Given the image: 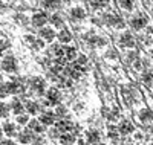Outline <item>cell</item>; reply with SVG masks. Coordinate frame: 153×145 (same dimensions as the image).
I'll return each instance as SVG.
<instances>
[{"mask_svg": "<svg viewBox=\"0 0 153 145\" xmlns=\"http://www.w3.org/2000/svg\"><path fill=\"white\" fill-rule=\"evenodd\" d=\"M8 93H9L8 86H6V84H3V83H0V98H5Z\"/></svg>", "mask_w": 153, "mask_h": 145, "instance_id": "f1b7e54d", "label": "cell"}, {"mask_svg": "<svg viewBox=\"0 0 153 145\" xmlns=\"http://www.w3.org/2000/svg\"><path fill=\"white\" fill-rule=\"evenodd\" d=\"M51 21H52V24L55 26V28H60V26H63V18H61V16H58V14H55V16L51 17Z\"/></svg>", "mask_w": 153, "mask_h": 145, "instance_id": "7402d4cb", "label": "cell"}, {"mask_svg": "<svg viewBox=\"0 0 153 145\" xmlns=\"http://www.w3.org/2000/svg\"><path fill=\"white\" fill-rule=\"evenodd\" d=\"M60 98H61V95L57 89H51L48 92V104H58Z\"/></svg>", "mask_w": 153, "mask_h": 145, "instance_id": "52a82bcc", "label": "cell"}, {"mask_svg": "<svg viewBox=\"0 0 153 145\" xmlns=\"http://www.w3.org/2000/svg\"><path fill=\"white\" fill-rule=\"evenodd\" d=\"M19 141H20L22 144H28V142L31 141V133H29V131H23V133H20Z\"/></svg>", "mask_w": 153, "mask_h": 145, "instance_id": "603a6c76", "label": "cell"}, {"mask_svg": "<svg viewBox=\"0 0 153 145\" xmlns=\"http://www.w3.org/2000/svg\"><path fill=\"white\" fill-rule=\"evenodd\" d=\"M143 81H144L147 86H152V84H153V73H152V72H144Z\"/></svg>", "mask_w": 153, "mask_h": 145, "instance_id": "cb8c5ba5", "label": "cell"}, {"mask_svg": "<svg viewBox=\"0 0 153 145\" xmlns=\"http://www.w3.org/2000/svg\"><path fill=\"white\" fill-rule=\"evenodd\" d=\"M71 16H72V18H75V20H83V18L86 17V12H84L83 8L75 6V8H72V11H71Z\"/></svg>", "mask_w": 153, "mask_h": 145, "instance_id": "9c48e42d", "label": "cell"}, {"mask_svg": "<svg viewBox=\"0 0 153 145\" xmlns=\"http://www.w3.org/2000/svg\"><path fill=\"white\" fill-rule=\"evenodd\" d=\"M115 54H117V52L110 49V50L107 52V57H109V58H117V55H115Z\"/></svg>", "mask_w": 153, "mask_h": 145, "instance_id": "74e56055", "label": "cell"}, {"mask_svg": "<svg viewBox=\"0 0 153 145\" xmlns=\"http://www.w3.org/2000/svg\"><path fill=\"white\" fill-rule=\"evenodd\" d=\"M74 141H75L74 135H63V136H61V144H63V145H69V144H72Z\"/></svg>", "mask_w": 153, "mask_h": 145, "instance_id": "484cf974", "label": "cell"}, {"mask_svg": "<svg viewBox=\"0 0 153 145\" xmlns=\"http://www.w3.org/2000/svg\"><path fill=\"white\" fill-rule=\"evenodd\" d=\"M63 2H68L69 3V2H72V0H63Z\"/></svg>", "mask_w": 153, "mask_h": 145, "instance_id": "7bdbcfd3", "label": "cell"}, {"mask_svg": "<svg viewBox=\"0 0 153 145\" xmlns=\"http://www.w3.org/2000/svg\"><path fill=\"white\" fill-rule=\"evenodd\" d=\"M3 131H5V133H6L8 136H12V135H16V127L12 125V124H5Z\"/></svg>", "mask_w": 153, "mask_h": 145, "instance_id": "d4e9b609", "label": "cell"}, {"mask_svg": "<svg viewBox=\"0 0 153 145\" xmlns=\"http://www.w3.org/2000/svg\"><path fill=\"white\" fill-rule=\"evenodd\" d=\"M48 21V16L45 12H35L32 16V24L37 26V28H40V26H45Z\"/></svg>", "mask_w": 153, "mask_h": 145, "instance_id": "8992f818", "label": "cell"}, {"mask_svg": "<svg viewBox=\"0 0 153 145\" xmlns=\"http://www.w3.org/2000/svg\"><path fill=\"white\" fill-rule=\"evenodd\" d=\"M0 145H16V144H14V142H11V141H8V139H6V141H2V142H0Z\"/></svg>", "mask_w": 153, "mask_h": 145, "instance_id": "ab89813d", "label": "cell"}, {"mask_svg": "<svg viewBox=\"0 0 153 145\" xmlns=\"http://www.w3.org/2000/svg\"><path fill=\"white\" fill-rule=\"evenodd\" d=\"M17 67V63H16V58L12 55H8L2 60V69L6 70V72H14Z\"/></svg>", "mask_w": 153, "mask_h": 145, "instance_id": "7a4b0ae2", "label": "cell"}, {"mask_svg": "<svg viewBox=\"0 0 153 145\" xmlns=\"http://www.w3.org/2000/svg\"><path fill=\"white\" fill-rule=\"evenodd\" d=\"M118 5L126 11H130L133 8V0H118Z\"/></svg>", "mask_w": 153, "mask_h": 145, "instance_id": "d6986e66", "label": "cell"}, {"mask_svg": "<svg viewBox=\"0 0 153 145\" xmlns=\"http://www.w3.org/2000/svg\"><path fill=\"white\" fill-rule=\"evenodd\" d=\"M139 119H141L143 122H149V121H152V119H153V113H152L150 110L144 109V110L139 112Z\"/></svg>", "mask_w": 153, "mask_h": 145, "instance_id": "4fadbf2b", "label": "cell"}, {"mask_svg": "<svg viewBox=\"0 0 153 145\" xmlns=\"http://www.w3.org/2000/svg\"><path fill=\"white\" fill-rule=\"evenodd\" d=\"M61 80H60V83H61V86H66V87H69L71 86V80H66L65 76H60Z\"/></svg>", "mask_w": 153, "mask_h": 145, "instance_id": "e575fe53", "label": "cell"}, {"mask_svg": "<svg viewBox=\"0 0 153 145\" xmlns=\"http://www.w3.org/2000/svg\"><path fill=\"white\" fill-rule=\"evenodd\" d=\"M0 135H2V128H0Z\"/></svg>", "mask_w": 153, "mask_h": 145, "instance_id": "f6af8a7d", "label": "cell"}, {"mask_svg": "<svg viewBox=\"0 0 153 145\" xmlns=\"http://www.w3.org/2000/svg\"><path fill=\"white\" fill-rule=\"evenodd\" d=\"M65 113H66V109H65V107H58V109H57V115L61 116V115H65Z\"/></svg>", "mask_w": 153, "mask_h": 145, "instance_id": "8d00e7d4", "label": "cell"}, {"mask_svg": "<svg viewBox=\"0 0 153 145\" xmlns=\"http://www.w3.org/2000/svg\"><path fill=\"white\" fill-rule=\"evenodd\" d=\"M135 69H141V63H139L138 60L135 61Z\"/></svg>", "mask_w": 153, "mask_h": 145, "instance_id": "60d3db41", "label": "cell"}, {"mask_svg": "<svg viewBox=\"0 0 153 145\" xmlns=\"http://www.w3.org/2000/svg\"><path fill=\"white\" fill-rule=\"evenodd\" d=\"M42 124H45V125H51L54 122V113H51V112H48V113H45L43 116H42Z\"/></svg>", "mask_w": 153, "mask_h": 145, "instance_id": "e0dca14e", "label": "cell"}, {"mask_svg": "<svg viewBox=\"0 0 153 145\" xmlns=\"http://www.w3.org/2000/svg\"><path fill=\"white\" fill-rule=\"evenodd\" d=\"M32 89L35 92H38V93H43V90H45V81L42 80V78H34L32 83H31Z\"/></svg>", "mask_w": 153, "mask_h": 145, "instance_id": "30bf717a", "label": "cell"}, {"mask_svg": "<svg viewBox=\"0 0 153 145\" xmlns=\"http://www.w3.org/2000/svg\"><path fill=\"white\" fill-rule=\"evenodd\" d=\"M8 105L5 104V102H0V116L2 118H5V116H8Z\"/></svg>", "mask_w": 153, "mask_h": 145, "instance_id": "f546056e", "label": "cell"}, {"mask_svg": "<svg viewBox=\"0 0 153 145\" xmlns=\"http://www.w3.org/2000/svg\"><path fill=\"white\" fill-rule=\"evenodd\" d=\"M109 138H110V139H117V138H118V131H117V128H113V127L109 128Z\"/></svg>", "mask_w": 153, "mask_h": 145, "instance_id": "4dcf8cb0", "label": "cell"}, {"mask_svg": "<svg viewBox=\"0 0 153 145\" xmlns=\"http://www.w3.org/2000/svg\"><path fill=\"white\" fill-rule=\"evenodd\" d=\"M138 57V54H136V52H129V57H127V60H129V61H132V60H135Z\"/></svg>", "mask_w": 153, "mask_h": 145, "instance_id": "d590c367", "label": "cell"}, {"mask_svg": "<svg viewBox=\"0 0 153 145\" xmlns=\"http://www.w3.org/2000/svg\"><path fill=\"white\" fill-rule=\"evenodd\" d=\"M74 128V125H72V122H69V121H60L58 124H57V130L58 131H69V130H72Z\"/></svg>", "mask_w": 153, "mask_h": 145, "instance_id": "5bb4252c", "label": "cell"}, {"mask_svg": "<svg viewBox=\"0 0 153 145\" xmlns=\"http://www.w3.org/2000/svg\"><path fill=\"white\" fill-rule=\"evenodd\" d=\"M8 46H9V43L6 40H0V54H3V50L8 49Z\"/></svg>", "mask_w": 153, "mask_h": 145, "instance_id": "836d02e7", "label": "cell"}, {"mask_svg": "<svg viewBox=\"0 0 153 145\" xmlns=\"http://www.w3.org/2000/svg\"><path fill=\"white\" fill-rule=\"evenodd\" d=\"M8 86V90H9V93H22L23 92V83L19 80V78H12V80L6 84Z\"/></svg>", "mask_w": 153, "mask_h": 145, "instance_id": "6da1fadb", "label": "cell"}, {"mask_svg": "<svg viewBox=\"0 0 153 145\" xmlns=\"http://www.w3.org/2000/svg\"><path fill=\"white\" fill-rule=\"evenodd\" d=\"M120 133H123V135H129V133H132L133 131V125L129 122V121H123L121 124H120Z\"/></svg>", "mask_w": 153, "mask_h": 145, "instance_id": "8fae6325", "label": "cell"}, {"mask_svg": "<svg viewBox=\"0 0 153 145\" xmlns=\"http://www.w3.org/2000/svg\"><path fill=\"white\" fill-rule=\"evenodd\" d=\"M78 64H81V66H84L86 64V57H78Z\"/></svg>", "mask_w": 153, "mask_h": 145, "instance_id": "f35d334b", "label": "cell"}, {"mask_svg": "<svg viewBox=\"0 0 153 145\" xmlns=\"http://www.w3.org/2000/svg\"><path fill=\"white\" fill-rule=\"evenodd\" d=\"M94 8H104L109 5V0H92Z\"/></svg>", "mask_w": 153, "mask_h": 145, "instance_id": "4316f807", "label": "cell"}, {"mask_svg": "<svg viewBox=\"0 0 153 145\" xmlns=\"http://www.w3.org/2000/svg\"><path fill=\"white\" fill-rule=\"evenodd\" d=\"M25 109L28 110V113H29V115H35V113L38 112V105H37L35 102H32V101H28V102H26V105H25Z\"/></svg>", "mask_w": 153, "mask_h": 145, "instance_id": "ac0fdd59", "label": "cell"}, {"mask_svg": "<svg viewBox=\"0 0 153 145\" xmlns=\"http://www.w3.org/2000/svg\"><path fill=\"white\" fill-rule=\"evenodd\" d=\"M11 109H12V112H14L16 115H20L22 112H23V104L20 102V101H17V99H14L12 101V104H11Z\"/></svg>", "mask_w": 153, "mask_h": 145, "instance_id": "9a60e30c", "label": "cell"}, {"mask_svg": "<svg viewBox=\"0 0 153 145\" xmlns=\"http://www.w3.org/2000/svg\"><path fill=\"white\" fill-rule=\"evenodd\" d=\"M65 57H66V60H74L76 57V49L75 47H66L65 49Z\"/></svg>", "mask_w": 153, "mask_h": 145, "instance_id": "ffe728a7", "label": "cell"}, {"mask_svg": "<svg viewBox=\"0 0 153 145\" xmlns=\"http://www.w3.org/2000/svg\"><path fill=\"white\" fill-rule=\"evenodd\" d=\"M58 40H60L61 43H69V41L72 40V35H71V32H69L68 29H61V31L58 32Z\"/></svg>", "mask_w": 153, "mask_h": 145, "instance_id": "7c38bea8", "label": "cell"}, {"mask_svg": "<svg viewBox=\"0 0 153 145\" xmlns=\"http://www.w3.org/2000/svg\"><path fill=\"white\" fill-rule=\"evenodd\" d=\"M152 58H153V50H152Z\"/></svg>", "mask_w": 153, "mask_h": 145, "instance_id": "ee69618b", "label": "cell"}, {"mask_svg": "<svg viewBox=\"0 0 153 145\" xmlns=\"http://www.w3.org/2000/svg\"><path fill=\"white\" fill-rule=\"evenodd\" d=\"M43 6L45 8H49V9L57 8V0H43Z\"/></svg>", "mask_w": 153, "mask_h": 145, "instance_id": "83f0119b", "label": "cell"}, {"mask_svg": "<svg viewBox=\"0 0 153 145\" xmlns=\"http://www.w3.org/2000/svg\"><path fill=\"white\" fill-rule=\"evenodd\" d=\"M100 139V133L97 130H91V131H87V141L91 142V144H97Z\"/></svg>", "mask_w": 153, "mask_h": 145, "instance_id": "2e32d148", "label": "cell"}, {"mask_svg": "<svg viewBox=\"0 0 153 145\" xmlns=\"http://www.w3.org/2000/svg\"><path fill=\"white\" fill-rule=\"evenodd\" d=\"M17 122H19V124H26V122H28V115H19Z\"/></svg>", "mask_w": 153, "mask_h": 145, "instance_id": "d6a6232c", "label": "cell"}, {"mask_svg": "<svg viewBox=\"0 0 153 145\" xmlns=\"http://www.w3.org/2000/svg\"><path fill=\"white\" fill-rule=\"evenodd\" d=\"M32 46H34L35 49H43V47H45V43H43L42 40H37V38H35L34 43H32Z\"/></svg>", "mask_w": 153, "mask_h": 145, "instance_id": "1f68e13d", "label": "cell"}, {"mask_svg": "<svg viewBox=\"0 0 153 145\" xmlns=\"http://www.w3.org/2000/svg\"><path fill=\"white\" fill-rule=\"evenodd\" d=\"M29 128H31L32 131H37V133H42V131L45 130L38 121H31V122H29Z\"/></svg>", "mask_w": 153, "mask_h": 145, "instance_id": "44dd1931", "label": "cell"}, {"mask_svg": "<svg viewBox=\"0 0 153 145\" xmlns=\"http://www.w3.org/2000/svg\"><path fill=\"white\" fill-rule=\"evenodd\" d=\"M147 23H149V20H147V17L143 16V14H136V16L132 18V21H130V24L133 26L135 29H143V28H146Z\"/></svg>", "mask_w": 153, "mask_h": 145, "instance_id": "3957f363", "label": "cell"}, {"mask_svg": "<svg viewBox=\"0 0 153 145\" xmlns=\"http://www.w3.org/2000/svg\"><path fill=\"white\" fill-rule=\"evenodd\" d=\"M120 44H123L126 47H135V38L132 37L130 32H124L120 37Z\"/></svg>", "mask_w": 153, "mask_h": 145, "instance_id": "5b68a950", "label": "cell"}, {"mask_svg": "<svg viewBox=\"0 0 153 145\" xmlns=\"http://www.w3.org/2000/svg\"><path fill=\"white\" fill-rule=\"evenodd\" d=\"M78 145H86V144H84L83 141H80V142H78Z\"/></svg>", "mask_w": 153, "mask_h": 145, "instance_id": "b9f144b4", "label": "cell"}, {"mask_svg": "<svg viewBox=\"0 0 153 145\" xmlns=\"http://www.w3.org/2000/svg\"><path fill=\"white\" fill-rule=\"evenodd\" d=\"M40 35H42V38H45L46 41H52L55 38V31L52 28H43L40 31Z\"/></svg>", "mask_w": 153, "mask_h": 145, "instance_id": "ba28073f", "label": "cell"}, {"mask_svg": "<svg viewBox=\"0 0 153 145\" xmlns=\"http://www.w3.org/2000/svg\"><path fill=\"white\" fill-rule=\"evenodd\" d=\"M104 21H106V24H109V26H118V28H123V20L117 16V14H106L104 16Z\"/></svg>", "mask_w": 153, "mask_h": 145, "instance_id": "277c9868", "label": "cell"}]
</instances>
